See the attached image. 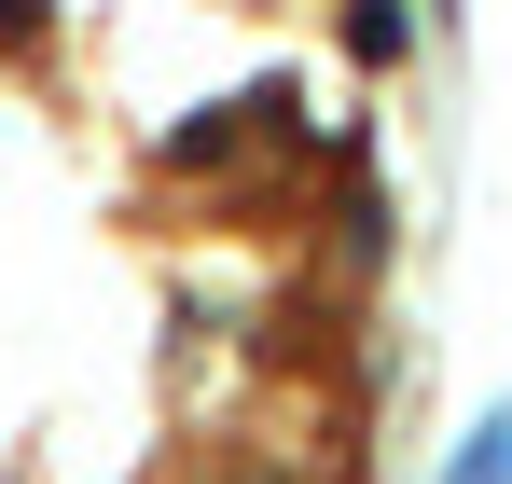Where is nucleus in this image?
I'll use <instances>...</instances> for the list:
<instances>
[{
	"mask_svg": "<svg viewBox=\"0 0 512 484\" xmlns=\"http://www.w3.org/2000/svg\"><path fill=\"white\" fill-rule=\"evenodd\" d=\"M346 56H360V70H402V56H416V14H402V0H346Z\"/></svg>",
	"mask_w": 512,
	"mask_h": 484,
	"instance_id": "obj_1",
	"label": "nucleus"
},
{
	"mask_svg": "<svg viewBox=\"0 0 512 484\" xmlns=\"http://www.w3.org/2000/svg\"><path fill=\"white\" fill-rule=\"evenodd\" d=\"M443 484H512V415H485V429L457 443V471H443Z\"/></svg>",
	"mask_w": 512,
	"mask_h": 484,
	"instance_id": "obj_2",
	"label": "nucleus"
}]
</instances>
